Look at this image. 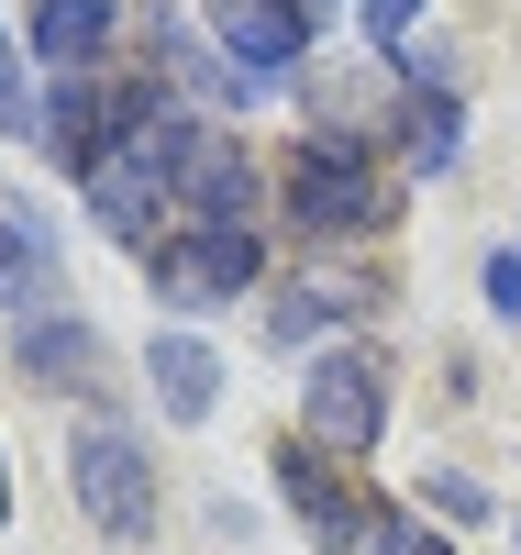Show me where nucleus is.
Segmentation results:
<instances>
[{
  "label": "nucleus",
  "instance_id": "8",
  "mask_svg": "<svg viewBox=\"0 0 521 555\" xmlns=\"http://www.w3.org/2000/svg\"><path fill=\"white\" fill-rule=\"evenodd\" d=\"M112 34H122L112 0H34V56L56 67V78H89V67L112 56Z\"/></svg>",
  "mask_w": 521,
  "mask_h": 555
},
{
  "label": "nucleus",
  "instance_id": "17",
  "mask_svg": "<svg viewBox=\"0 0 521 555\" xmlns=\"http://www.w3.org/2000/svg\"><path fill=\"white\" fill-rule=\"evenodd\" d=\"M377 555H455L444 533H421L411 512H389V522H377Z\"/></svg>",
  "mask_w": 521,
  "mask_h": 555
},
{
  "label": "nucleus",
  "instance_id": "12",
  "mask_svg": "<svg viewBox=\"0 0 521 555\" xmlns=\"http://www.w3.org/2000/svg\"><path fill=\"white\" fill-rule=\"evenodd\" d=\"M23 366L44 389H101V334H89V322H23Z\"/></svg>",
  "mask_w": 521,
  "mask_h": 555
},
{
  "label": "nucleus",
  "instance_id": "3",
  "mask_svg": "<svg viewBox=\"0 0 521 555\" xmlns=\"http://www.w3.org/2000/svg\"><path fill=\"white\" fill-rule=\"evenodd\" d=\"M67 478H78V512L101 533H145L156 522V478H145V444H133L112 411H89L78 444H67Z\"/></svg>",
  "mask_w": 521,
  "mask_h": 555
},
{
  "label": "nucleus",
  "instance_id": "5",
  "mask_svg": "<svg viewBox=\"0 0 521 555\" xmlns=\"http://www.w3.org/2000/svg\"><path fill=\"white\" fill-rule=\"evenodd\" d=\"M256 234L245 222H188V234L156 245V289L167 300H233V289H256Z\"/></svg>",
  "mask_w": 521,
  "mask_h": 555
},
{
  "label": "nucleus",
  "instance_id": "20",
  "mask_svg": "<svg viewBox=\"0 0 521 555\" xmlns=\"http://www.w3.org/2000/svg\"><path fill=\"white\" fill-rule=\"evenodd\" d=\"M0 522H12V478H0Z\"/></svg>",
  "mask_w": 521,
  "mask_h": 555
},
{
  "label": "nucleus",
  "instance_id": "6",
  "mask_svg": "<svg viewBox=\"0 0 521 555\" xmlns=\"http://www.w3.org/2000/svg\"><path fill=\"white\" fill-rule=\"evenodd\" d=\"M211 34H222V56L245 78L277 89L300 67V44H311V0H211Z\"/></svg>",
  "mask_w": 521,
  "mask_h": 555
},
{
  "label": "nucleus",
  "instance_id": "18",
  "mask_svg": "<svg viewBox=\"0 0 521 555\" xmlns=\"http://www.w3.org/2000/svg\"><path fill=\"white\" fill-rule=\"evenodd\" d=\"M366 34H377V44H400V34H421V0H366Z\"/></svg>",
  "mask_w": 521,
  "mask_h": 555
},
{
  "label": "nucleus",
  "instance_id": "11",
  "mask_svg": "<svg viewBox=\"0 0 521 555\" xmlns=\"http://www.w3.org/2000/svg\"><path fill=\"white\" fill-rule=\"evenodd\" d=\"M145 34H156V67H167V78L188 89V101H256V89H266V78H245L233 56H211V44L188 34V23H167V12H156Z\"/></svg>",
  "mask_w": 521,
  "mask_h": 555
},
{
  "label": "nucleus",
  "instance_id": "2",
  "mask_svg": "<svg viewBox=\"0 0 521 555\" xmlns=\"http://www.w3.org/2000/svg\"><path fill=\"white\" fill-rule=\"evenodd\" d=\"M289 211H300V234L355 245V234L389 222V178H377V156L355 145V133H322V145L289 156Z\"/></svg>",
  "mask_w": 521,
  "mask_h": 555
},
{
  "label": "nucleus",
  "instance_id": "10",
  "mask_svg": "<svg viewBox=\"0 0 521 555\" xmlns=\"http://www.w3.org/2000/svg\"><path fill=\"white\" fill-rule=\"evenodd\" d=\"M0 300L23 322H44V300H56V234H44V211H0Z\"/></svg>",
  "mask_w": 521,
  "mask_h": 555
},
{
  "label": "nucleus",
  "instance_id": "19",
  "mask_svg": "<svg viewBox=\"0 0 521 555\" xmlns=\"http://www.w3.org/2000/svg\"><path fill=\"white\" fill-rule=\"evenodd\" d=\"M489 300H499V311H521V256H489Z\"/></svg>",
  "mask_w": 521,
  "mask_h": 555
},
{
  "label": "nucleus",
  "instance_id": "1",
  "mask_svg": "<svg viewBox=\"0 0 521 555\" xmlns=\"http://www.w3.org/2000/svg\"><path fill=\"white\" fill-rule=\"evenodd\" d=\"M188 156H200V122L133 89V101H122V122H112V145L78 167V178H89V211H101L122 245H145V222L188 190Z\"/></svg>",
  "mask_w": 521,
  "mask_h": 555
},
{
  "label": "nucleus",
  "instance_id": "16",
  "mask_svg": "<svg viewBox=\"0 0 521 555\" xmlns=\"http://www.w3.org/2000/svg\"><path fill=\"white\" fill-rule=\"evenodd\" d=\"M0 122H12V133H44V101L12 78V44H0Z\"/></svg>",
  "mask_w": 521,
  "mask_h": 555
},
{
  "label": "nucleus",
  "instance_id": "14",
  "mask_svg": "<svg viewBox=\"0 0 521 555\" xmlns=\"http://www.w3.org/2000/svg\"><path fill=\"white\" fill-rule=\"evenodd\" d=\"M245 201H256L245 156H233V145H211V133H200V156H188V211H200V222H245Z\"/></svg>",
  "mask_w": 521,
  "mask_h": 555
},
{
  "label": "nucleus",
  "instance_id": "7",
  "mask_svg": "<svg viewBox=\"0 0 521 555\" xmlns=\"http://www.w3.org/2000/svg\"><path fill=\"white\" fill-rule=\"evenodd\" d=\"M277 478H289V512H300V533H311L322 555H355V544H366V512L344 500V478H322L311 444H277Z\"/></svg>",
  "mask_w": 521,
  "mask_h": 555
},
{
  "label": "nucleus",
  "instance_id": "15",
  "mask_svg": "<svg viewBox=\"0 0 521 555\" xmlns=\"http://www.w3.org/2000/svg\"><path fill=\"white\" fill-rule=\"evenodd\" d=\"M421 489H433V512H444V522H489V489L466 478V467H433Z\"/></svg>",
  "mask_w": 521,
  "mask_h": 555
},
{
  "label": "nucleus",
  "instance_id": "13",
  "mask_svg": "<svg viewBox=\"0 0 521 555\" xmlns=\"http://www.w3.org/2000/svg\"><path fill=\"white\" fill-rule=\"evenodd\" d=\"M455 145H466V112L444 101V89H421V101L400 112V156H411V178H444Z\"/></svg>",
  "mask_w": 521,
  "mask_h": 555
},
{
  "label": "nucleus",
  "instance_id": "21",
  "mask_svg": "<svg viewBox=\"0 0 521 555\" xmlns=\"http://www.w3.org/2000/svg\"><path fill=\"white\" fill-rule=\"evenodd\" d=\"M322 12H334V0H322Z\"/></svg>",
  "mask_w": 521,
  "mask_h": 555
},
{
  "label": "nucleus",
  "instance_id": "4",
  "mask_svg": "<svg viewBox=\"0 0 521 555\" xmlns=\"http://www.w3.org/2000/svg\"><path fill=\"white\" fill-rule=\"evenodd\" d=\"M300 411H311V444L366 455L377 434H389V366H377V356H322L311 389H300Z\"/></svg>",
  "mask_w": 521,
  "mask_h": 555
},
{
  "label": "nucleus",
  "instance_id": "9",
  "mask_svg": "<svg viewBox=\"0 0 521 555\" xmlns=\"http://www.w3.org/2000/svg\"><path fill=\"white\" fill-rule=\"evenodd\" d=\"M145 378H156V411L167 423H211V400H222V366L200 334H156L145 345Z\"/></svg>",
  "mask_w": 521,
  "mask_h": 555
}]
</instances>
